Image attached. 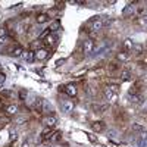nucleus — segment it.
<instances>
[{
  "mask_svg": "<svg viewBox=\"0 0 147 147\" xmlns=\"http://www.w3.org/2000/svg\"><path fill=\"white\" fill-rule=\"evenodd\" d=\"M43 106H44V100H43V99H40V97H38V99L34 100V109L37 110V112H41Z\"/></svg>",
  "mask_w": 147,
  "mask_h": 147,
  "instance_id": "2eb2a0df",
  "label": "nucleus"
},
{
  "mask_svg": "<svg viewBox=\"0 0 147 147\" xmlns=\"http://www.w3.org/2000/svg\"><path fill=\"white\" fill-rule=\"evenodd\" d=\"M49 30H50V32H55V31L60 30V21H59V19H55L53 22H50V25H49Z\"/></svg>",
  "mask_w": 147,
  "mask_h": 147,
  "instance_id": "dca6fc26",
  "label": "nucleus"
},
{
  "mask_svg": "<svg viewBox=\"0 0 147 147\" xmlns=\"http://www.w3.org/2000/svg\"><path fill=\"white\" fill-rule=\"evenodd\" d=\"M131 77H132V75H131V72H129L128 69L121 71V77H119V78H121V81H129V80H131Z\"/></svg>",
  "mask_w": 147,
  "mask_h": 147,
  "instance_id": "a211bd4d",
  "label": "nucleus"
},
{
  "mask_svg": "<svg viewBox=\"0 0 147 147\" xmlns=\"http://www.w3.org/2000/svg\"><path fill=\"white\" fill-rule=\"evenodd\" d=\"M118 68H119V65H118V63H110V66H109V71H110V72H113V71H116Z\"/></svg>",
  "mask_w": 147,
  "mask_h": 147,
  "instance_id": "c756f323",
  "label": "nucleus"
},
{
  "mask_svg": "<svg viewBox=\"0 0 147 147\" xmlns=\"http://www.w3.org/2000/svg\"><path fill=\"white\" fill-rule=\"evenodd\" d=\"M59 90L60 91H63L65 94H68L69 97H75L77 94H78V88H77V85L75 84H68V85H60L59 87Z\"/></svg>",
  "mask_w": 147,
  "mask_h": 147,
  "instance_id": "7ed1b4c3",
  "label": "nucleus"
},
{
  "mask_svg": "<svg viewBox=\"0 0 147 147\" xmlns=\"http://www.w3.org/2000/svg\"><path fill=\"white\" fill-rule=\"evenodd\" d=\"M25 96H27V93L24 91V90H21V91H19V99H21V100L25 99Z\"/></svg>",
  "mask_w": 147,
  "mask_h": 147,
  "instance_id": "473e14b6",
  "label": "nucleus"
},
{
  "mask_svg": "<svg viewBox=\"0 0 147 147\" xmlns=\"http://www.w3.org/2000/svg\"><path fill=\"white\" fill-rule=\"evenodd\" d=\"M132 13H134V6L129 3L124 10H122V16H124V18H128V16H132Z\"/></svg>",
  "mask_w": 147,
  "mask_h": 147,
  "instance_id": "4468645a",
  "label": "nucleus"
},
{
  "mask_svg": "<svg viewBox=\"0 0 147 147\" xmlns=\"http://www.w3.org/2000/svg\"><path fill=\"white\" fill-rule=\"evenodd\" d=\"M63 63H65V60H63V59H60V60H57V62H56V65H57V66L63 65Z\"/></svg>",
  "mask_w": 147,
  "mask_h": 147,
  "instance_id": "f704fd0d",
  "label": "nucleus"
},
{
  "mask_svg": "<svg viewBox=\"0 0 147 147\" xmlns=\"http://www.w3.org/2000/svg\"><path fill=\"white\" fill-rule=\"evenodd\" d=\"M56 124H57V119H56L55 115H47V116L43 119V125H44L46 128H53Z\"/></svg>",
  "mask_w": 147,
  "mask_h": 147,
  "instance_id": "423d86ee",
  "label": "nucleus"
},
{
  "mask_svg": "<svg viewBox=\"0 0 147 147\" xmlns=\"http://www.w3.org/2000/svg\"><path fill=\"white\" fill-rule=\"evenodd\" d=\"M74 106H75V105H74L72 100H65V99L60 100V109H62L63 113H71L74 110Z\"/></svg>",
  "mask_w": 147,
  "mask_h": 147,
  "instance_id": "39448f33",
  "label": "nucleus"
},
{
  "mask_svg": "<svg viewBox=\"0 0 147 147\" xmlns=\"http://www.w3.org/2000/svg\"><path fill=\"white\" fill-rule=\"evenodd\" d=\"M5 81H6V75H5V74H2V72H0V85H2Z\"/></svg>",
  "mask_w": 147,
  "mask_h": 147,
  "instance_id": "7c9ffc66",
  "label": "nucleus"
},
{
  "mask_svg": "<svg viewBox=\"0 0 147 147\" xmlns=\"http://www.w3.org/2000/svg\"><path fill=\"white\" fill-rule=\"evenodd\" d=\"M134 44H136V43H134L132 38H125L124 41H122V52H127V53L132 52Z\"/></svg>",
  "mask_w": 147,
  "mask_h": 147,
  "instance_id": "6e6552de",
  "label": "nucleus"
},
{
  "mask_svg": "<svg viewBox=\"0 0 147 147\" xmlns=\"http://www.w3.org/2000/svg\"><path fill=\"white\" fill-rule=\"evenodd\" d=\"M116 59L121 60V62H125V60L129 59V53H127V52H119V53L116 55Z\"/></svg>",
  "mask_w": 147,
  "mask_h": 147,
  "instance_id": "aec40b11",
  "label": "nucleus"
},
{
  "mask_svg": "<svg viewBox=\"0 0 147 147\" xmlns=\"http://www.w3.org/2000/svg\"><path fill=\"white\" fill-rule=\"evenodd\" d=\"M49 55H50L49 49L41 47V49H38V50L35 52V60H46V59L49 57Z\"/></svg>",
  "mask_w": 147,
  "mask_h": 147,
  "instance_id": "0eeeda50",
  "label": "nucleus"
},
{
  "mask_svg": "<svg viewBox=\"0 0 147 147\" xmlns=\"http://www.w3.org/2000/svg\"><path fill=\"white\" fill-rule=\"evenodd\" d=\"M103 27H105L103 19H102V18H99V16L91 18V19H90V22H88V28H90L91 31H100Z\"/></svg>",
  "mask_w": 147,
  "mask_h": 147,
  "instance_id": "f03ea898",
  "label": "nucleus"
},
{
  "mask_svg": "<svg viewBox=\"0 0 147 147\" xmlns=\"http://www.w3.org/2000/svg\"><path fill=\"white\" fill-rule=\"evenodd\" d=\"M131 129H132L134 132H138V134L146 131V129H144V127H143L141 124H132V125H131Z\"/></svg>",
  "mask_w": 147,
  "mask_h": 147,
  "instance_id": "393cba45",
  "label": "nucleus"
},
{
  "mask_svg": "<svg viewBox=\"0 0 147 147\" xmlns=\"http://www.w3.org/2000/svg\"><path fill=\"white\" fill-rule=\"evenodd\" d=\"M22 53H24V49H22V46H19V44H16L13 49H12V55H13L15 57L22 56Z\"/></svg>",
  "mask_w": 147,
  "mask_h": 147,
  "instance_id": "f3484780",
  "label": "nucleus"
},
{
  "mask_svg": "<svg viewBox=\"0 0 147 147\" xmlns=\"http://www.w3.org/2000/svg\"><path fill=\"white\" fill-rule=\"evenodd\" d=\"M91 107H93V110H94L96 113H103L105 110L107 109V106H106V105H103V106H100V105H93Z\"/></svg>",
  "mask_w": 147,
  "mask_h": 147,
  "instance_id": "412c9836",
  "label": "nucleus"
},
{
  "mask_svg": "<svg viewBox=\"0 0 147 147\" xmlns=\"http://www.w3.org/2000/svg\"><path fill=\"white\" fill-rule=\"evenodd\" d=\"M49 147H50V146H49Z\"/></svg>",
  "mask_w": 147,
  "mask_h": 147,
  "instance_id": "e433bc0d",
  "label": "nucleus"
},
{
  "mask_svg": "<svg viewBox=\"0 0 147 147\" xmlns=\"http://www.w3.org/2000/svg\"><path fill=\"white\" fill-rule=\"evenodd\" d=\"M109 137H110V138H115V137H116V131L109 129Z\"/></svg>",
  "mask_w": 147,
  "mask_h": 147,
  "instance_id": "2f4dec72",
  "label": "nucleus"
},
{
  "mask_svg": "<svg viewBox=\"0 0 147 147\" xmlns=\"http://www.w3.org/2000/svg\"><path fill=\"white\" fill-rule=\"evenodd\" d=\"M141 100H143L141 94H129V102L131 103H140Z\"/></svg>",
  "mask_w": 147,
  "mask_h": 147,
  "instance_id": "6ab92c4d",
  "label": "nucleus"
},
{
  "mask_svg": "<svg viewBox=\"0 0 147 147\" xmlns=\"http://www.w3.org/2000/svg\"><path fill=\"white\" fill-rule=\"evenodd\" d=\"M132 53L137 55V56H140V55L143 53V46L138 44V43H136V44H134V47H132Z\"/></svg>",
  "mask_w": 147,
  "mask_h": 147,
  "instance_id": "b1692460",
  "label": "nucleus"
},
{
  "mask_svg": "<svg viewBox=\"0 0 147 147\" xmlns=\"http://www.w3.org/2000/svg\"><path fill=\"white\" fill-rule=\"evenodd\" d=\"M9 122H10V119L7 116H2V118H0V129H2L3 127H6Z\"/></svg>",
  "mask_w": 147,
  "mask_h": 147,
  "instance_id": "cd10ccee",
  "label": "nucleus"
},
{
  "mask_svg": "<svg viewBox=\"0 0 147 147\" xmlns=\"http://www.w3.org/2000/svg\"><path fill=\"white\" fill-rule=\"evenodd\" d=\"M22 57H24V60H27V62H32V60H35V52H32V50H24Z\"/></svg>",
  "mask_w": 147,
  "mask_h": 147,
  "instance_id": "9b49d317",
  "label": "nucleus"
},
{
  "mask_svg": "<svg viewBox=\"0 0 147 147\" xmlns=\"http://www.w3.org/2000/svg\"><path fill=\"white\" fill-rule=\"evenodd\" d=\"M52 134H53V131H52L50 128H46V129L43 131V134H41V136H43V137H41V140H44V141H46V140H50Z\"/></svg>",
  "mask_w": 147,
  "mask_h": 147,
  "instance_id": "5701e85b",
  "label": "nucleus"
},
{
  "mask_svg": "<svg viewBox=\"0 0 147 147\" xmlns=\"http://www.w3.org/2000/svg\"><path fill=\"white\" fill-rule=\"evenodd\" d=\"M60 138H62V132H60V131H55L52 134V137H50V141L52 143H57Z\"/></svg>",
  "mask_w": 147,
  "mask_h": 147,
  "instance_id": "4be33fe9",
  "label": "nucleus"
},
{
  "mask_svg": "<svg viewBox=\"0 0 147 147\" xmlns=\"http://www.w3.org/2000/svg\"><path fill=\"white\" fill-rule=\"evenodd\" d=\"M105 122H102V121H96V122H93L91 124V129L94 131V132H102V131H105Z\"/></svg>",
  "mask_w": 147,
  "mask_h": 147,
  "instance_id": "1a4fd4ad",
  "label": "nucleus"
},
{
  "mask_svg": "<svg viewBox=\"0 0 147 147\" xmlns=\"http://www.w3.org/2000/svg\"><path fill=\"white\" fill-rule=\"evenodd\" d=\"M35 21H37V24H46L50 21V16H49V13H38Z\"/></svg>",
  "mask_w": 147,
  "mask_h": 147,
  "instance_id": "ddd939ff",
  "label": "nucleus"
},
{
  "mask_svg": "<svg viewBox=\"0 0 147 147\" xmlns=\"http://www.w3.org/2000/svg\"><path fill=\"white\" fill-rule=\"evenodd\" d=\"M22 147H32V144H31L30 141H25V143L22 144Z\"/></svg>",
  "mask_w": 147,
  "mask_h": 147,
  "instance_id": "72a5a7b5",
  "label": "nucleus"
},
{
  "mask_svg": "<svg viewBox=\"0 0 147 147\" xmlns=\"http://www.w3.org/2000/svg\"><path fill=\"white\" fill-rule=\"evenodd\" d=\"M103 97H105V100L107 102V103H115L116 100H118V93L115 91V90H112L107 85V87L103 90Z\"/></svg>",
  "mask_w": 147,
  "mask_h": 147,
  "instance_id": "f257e3e1",
  "label": "nucleus"
},
{
  "mask_svg": "<svg viewBox=\"0 0 147 147\" xmlns=\"http://www.w3.org/2000/svg\"><path fill=\"white\" fill-rule=\"evenodd\" d=\"M7 35V28L6 27H0V41H3Z\"/></svg>",
  "mask_w": 147,
  "mask_h": 147,
  "instance_id": "bb28decb",
  "label": "nucleus"
},
{
  "mask_svg": "<svg viewBox=\"0 0 147 147\" xmlns=\"http://www.w3.org/2000/svg\"><path fill=\"white\" fill-rule=\"evenodd\" d=\"M5 110L7 115H16L19 112V107H18V105H7Z\"/></svg>",
  "mask_w": 147,
  "mask_h": 147,
  "instance_id": "f8f14e48",
  "label": "nucleus"
},
{
  "mask_svg": "<svg viewBox=\"0 0 147 147\" xmlns=\"http://www.w3.org/2000/svg\"><path fill=\"white\" fill-rule=\"evenodd\" d=\"M2 107H3V102H2V100H0V109H2Z\"/></svg>",
  "mask_w": 147,
  "mask_h": 147,
  "instance_id": "c9c22d12",
  "label": "nucleus"
},
{
  "mask_svg": "<svg viewBox=\"0 0 147 147\" xmlns=\"http://www.w3.org/2000/svg\"><path fill=\"white\" fill-rule=\"evenodd\" d=\"M40 46H41V43H40V40H37V41H34V43H31V49H30V50H32V52H34V49H41Z\"/></svg>",
  "mask_w": 147,
  "mask_h": 147,
  "instance_id": "c85d7f7f",
  "label": "nucleus"
},
{
  "mask_svg": "<svg viewBox=\"0 0 147 147\" xmlns=\"http://www.w3.org/2000/svg\"><path fill=\"white\" fill-rule=\"evenodd\" d=\"M27 121H28V116H27V115L16 116V118H15V124H18V125H22V124H25Z\"/></svg>",
  "mask_w": 147,
  "mask_h": 147,
  "instance_id": "a878e982",
  "label": "nucleus"
},
{
  "mask_svg": "<svg viewBox=\"0 0 147 147\" xmlns=\"http://www.w3.org/2000/svg\"><path fill=\"white\" fill-rule=\"evenodd\" d=\"M93 50H94V40L85 38V40L82 41V53H84L85 56H90V55L93 53Z\"/></svg>",
  "mask_w": 147,
  "mask_h": 147,
  "instance_id": "20e7f679",
  "label": "nucleus"
},
{
  "mask_svg": "<svg viewBox=\"0 0 147 147\" xmlns=\"http://www.w3.org/2000/svg\"><path fill=\"white\" fill-rule=\"evenodd\" d=\"M56 43H57V35H55V34H52V32L44 38V44H46V46H55Z\"/></svg>",
  "mask_w": 147,
  "mask_h": 147,
  "instance_id": "9d476101",
  "label": "nucleus"
}]
</instances>
